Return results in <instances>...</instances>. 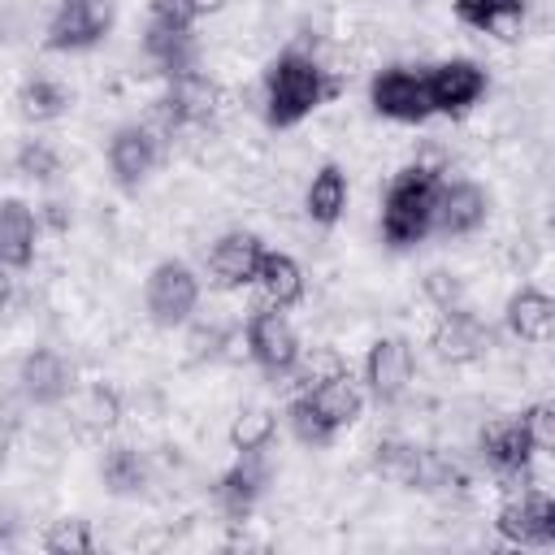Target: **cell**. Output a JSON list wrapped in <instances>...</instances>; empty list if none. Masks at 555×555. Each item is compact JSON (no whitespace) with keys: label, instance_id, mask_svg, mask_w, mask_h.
I'll use <instances>...</instances> for the list:
<instances>
[{"label":"cell","instance_id":"obj_1","mask_svg":"<svg viewBox=\"0 0 555 555\" xmlns=\"http://www.w3.org/2000/svg\"><path fill=\"white\" fill-rule=\"evenodd\" d=\"M260 91H264V121H269L273 130H291V126H299L304 117H312L317 108H325V104L343 91V78H338L334 69H325L312 52H304V48H282V52L264 65Z\"/></svg>","mask_w":555,"mask_h":555},{"label":"cell","instance_id":"obj_2","mask_svg":"<svg viewBox=\"0 0 555 555\" xmlns=\"http://www.w3.org/2000/svg\"><path fill=\"white\" fill-rule=\"evenodd\" d=\"M438 186H442V173L434 165H403L386 191H382V243L395 247V251H408L416 243H425L434 234V204H438Z\"/></svg>","mask_w":555,"mask_h":555},{"label":"cell","instance_id":"obj_3","mask_svg":"<svg viewBox=\"0 0 555 555\" xmlns=\"http://www.w3.org/2000/svg\"><path fill=\"white\" fill-rule=\"evenodd\" d=\"M373 473L399 490H421V494H451L468 486V473L438 447H421L408 438H377L373 447Z\"/></svg>","mask_w":555,"mask_h":555},{"label":"cell","instance_id":"obj_4","mask_svg":"<svg viewBox=\"0 0 555 555\" xmlns=\"http://www.w3.org/2000/svg\"><path fill=\"white\" fill-rule=\"evenodd\" d=\"M243 343H247V356L251 364L264 373V377H291L299 356H304V343L286 317V308H269L260 304L247 321H243Z\"/></svg>","mask_w":555,"mask_h":555},{"label":"cell","instance_id":"obj_5","mask_svg":"<svg viewBox=\"0 0 555 555\" xmlns=\"http://www.w3.org/2000/svg\"><path fill=\"white\" fill-rule=\"evenodd\" d=\"M143 308L160 330H178L199 308V273L186 260H156L143 282Z\"/></svg>","mask_w":555,"mask_h":555},{"label":"cell","instance_id":"obj_6","mask_svg":"<svg viewBox=\"0 0 555 555\" xmlns=\"http://www.w3.org/2000/svg\"><path fill=\"white\" fill-rule=\"evenodd\" d=\"M494 533L507 546L520 551H546L555 546V499L538 486H520L499 512H494Z\"/></svg>","mask_w":555,"mask_h":555},{"label":"cell","instance_id":"obj_7","mask_svg":"<svg viewBox=\"0 0 555 555\" xmlns=\"http://www.w3.org/2000/svg\"><path fill=\"white\" fill-rule=\"evenodd\" d=\"M369 104L386 121L421 126L434 117L429 91H425V65H386L369 78Z\"/></svg>","mask_w":555,"mask_h":555},{"label":"cell","instance_id":"obj_8","mask_svg":"<svg viewBox=\"0 0 555 555\" xmlns=\"http://www.w3.org/2000/svg\"><path fill=\"white\" fill-rule=\"evenodd\" d=\"M477 451H481V460L490 464V473H494L499 481H507L512 490L529 486V468H533V460L542 455V451L533 447V438H529L520 412L490 421V425L477 434Z\"/></svg>","mask_w":555,"mask_h":555},{"label":"cell","instance_id":"obj_9","mask_svg":"<svg viewBox=\"0 0 555 555\" xmlns=\"http://www.w3.org/2000/svg\"><path fill=\"white\" fill-rule=\"evenodd\" d=\"M425 91L438 117H464L490 91V74L473 56H447L438 65H425Z\"/></svg>","mask_w":555,"mask_h":555},{"label":"cell","instance_id":"obj_10","mask_svg":"<svg viewBox=\"0 0 555 555\" xmlns=\"http://www.w3.org/2000/svg\"><path fill=\"white\" fill-rule=\"evenodd\" d=\"M108 173L121 191H139L160 165V130L147 121H121L104 147Z\"/></svg>","mask_w":555,"mask_h":555},{"label":"cell","instance_id":"obj_11","mask_svg":"<svg viewBox=\"0 0 555 555\" xmlns=\"http://www.w3.org/2000/svg\"><path fill=\"white\" fill-rule=\"evenodd\" d=\"M108 30H113L108 0H61L48 17L43 48L48 52H91Z\"/></svg>","mask_w":555,"mask_h":555},{"label":"cell","instance_id":"obj_12","mask_svg":"<svg viewBox=\"0 0 555 555\" xmlns=\"http://www.w3.org/2000/svg\"><path fill=\"white\" fill-rule=\"evenodd\" d=\"M360 386H364V399H373L377 408L399 403L408 395V386H412V347H408V338H399V334L377 338L364 351Z\"/></svg>","mask_w":555,"mask_h":555},{"label":"cell","instance_id":"obj_13","mask_svg":"<svg viewBox=\"0 0 555 555\" xmlns=\"http://www.w3.org/2000/svg\"><path fill=\"white\" fill-rule=\"evenodd\" d=\"M438 312H442V317H438V325H434V334H429V347H434V356H438L442 364H477V360L490 356L494 330H490L477 312H468L464 304L438 308Z\"/></svg>","mask_w":555,"mask_h":555},{"label":"cell","instance_id":"obj_14","mask_svg":"<svg viewBox=\"0 0 555 555\" xmlns=\"http://www.w3.org/2000/svg\"><path fill=\"white\" fill-rule=\"evenodd\" d=\"M217 113V82L204 78L199 69L173 74L165 78V95L156 100V117L160 130H186V126H204Z\"/></svg>","mask_w":555,"mask_h":555},{"label":"cell","instance_id":"obj_15","mask_svg":"<svg viewBox=\"0 0 555 555\" xmlns=\"http://www.w3.org/2000/svg\"><path fill=\"white\" fill-rule=\"evenodd\" d=\"M490 217V195L486 186L468 182V178H442L438 186V204H434V234L442 238H468L486 225Z\"/></svg>","mask_w":555,"mask_h":555},{"label":"cell","instance_id":"obj_16","mask_svg":"<svg viewBox=\"0 0 555 555\" xmlns=\"http://www.w3.org/2000/svg\"><path fill=\"white\" fill-rule=\"evenodd\" d=\"M264 486H269L264 451H256V455H238V460L217 477V486H212L217 512H221L230 525L251 520V512H256L260 499H264Z\"/></svg>","mask_w":555,"mask_h":555},{"label":"cell","instance_id":"obj_17","mask_svg":"<svg viewBox=\"0 0 555 555\" xmlns=\"http://www.w3.org/2000/svg\"><path fill=\"white\" fill-rule=\"evenodd\" d=\"M264 256V238L251 230H225L221 238H212L204 264H208V282L221 291H243L256 278V264Z\"/></svg>","mask_w":555,"mask_h":555},{"label":"cell","instance_id":"obj_18","mask_svg":"<svg viewBox=\"0 0 555 555\" xmlns=\"http://www.w3.org/2000/svg\"><path fill=\"white\" fill-rule=\"evenodd\" d=\"M17 390L35 408H56L74 390V369L56 347H30L17 364Z\"/></svg>","mask_w":555,"mask_h":555},{"label":"cell","instance_id":"obj_19","mask_svg":"<svg viewBox=\"0 0 555 555\" xmlns=\"http://www.w3.org/2000/svg\"><path fill=\"white\" fill-rule=\"evenodd\" d=\"M299 395L325 416V425H330L334 434H343L347 425H356L360 412H364V403H369V399H364V386H360L347 369H334V373H325V377L299 386Z\"/></svg>","mask_w":555,"mask_h":555},{"label":"cell","instance_id":"obj_20","mask_svg":"<svg viewBox=\"0 0 555 555\" xmlns=\"http://www.w3.org/2000/svg\"><path fill=\"white\" fill-rule=\"evenodd\" d=\"M35 243H39V212L17 195H0V269L9 273L30 269Z\"/></svg>","mask_w":555,"mask_h":555},{"label":"cell","instance_id":"obj_21","mask_svg":"<svg viewBox=\"0 0 555 555\" xmlns=\"http://www.w3.org/2000/svg\"><path fill=\"white\" fill-rule=\"evenodd\" d=\"M503 325L520 343H546L555 334V299L542 286H520L503 304Z\"/></svg>","mask_w":555,"mask_h":555},{"label":"cell","instance_id":"obj_22","mask_svg":"<svg viewBox=\"0 0 555 555\" xmlns=\"http://www.w3.org/2000/svg\"><path fill=\"white\" fill-rule=\"evenodd\" d=\"M143 56H147L165 78L186 74V69H199V65H195V61H199L195 30H191V26H156V22H147V30H143Z\"/></svg>","mask_w":555,"mask_h":555},{"label":"cell","instance_id":"obj_23","mask_svg":"<svg viewBox=\"0 0 555 555\" xmlns=\"http://www.w3.org/2000/svg\"><path fill=\"white\" fill-rule=\"evenodd\" d=\"M251 286L260 291V299H264L269 308H295V304L304 299V269H299V260H295L291 251L264 247Z\"/></svg>","mask_w":555,"mask_h":555},{"label":"cell","instance_id":"obj_24","mask_svg":"<svg viewBox=\"0 0 555 555\" xmlns=\"http://www.w3.org/2000/svg\"><path fill=\"white\" fill-rule=\"evenodd\" d=\"M451 9L468 30L494 39H516L529 17V0H451Z\"/></svg>","mask_w":555,"mask_h":555},{"label":"cell","instance_id":"obj_25","mask_svg":"<svg viewBox=\"0 0 555 555\" xmlns=\"http://www.w3.org/2000/svg\"><path fill=\"white\" fill-rule=\"evenodd\" d=\"M347 199H351V186H347L343 165L325 160V165L312 173L308 191H304V212H308V221H312V225L330 230V225H338V221H343Z\"/></svg>","mask_w":555,"mask_h":555},{"label":"cell","instance_id":"obj_26","mask_svg":"<svg viewBox=\"0 0 555 555\" xmlns=\"http://www.w3.org/2000/svg\"><path fill=\"white\" fill-rule=\"evenodd\" d=\"M17 113L30 121V126H48L56 117L69 113V91L61 78L52 74H30L22 87H17Z\"/></svg>","mask_w":555,"mask_h":555},{"label":"cell","instance_id":"obj_27","mask_svg":"<svg viewBox=\"0 0 555 555\" xmlns=\"http://www.w3.org/2000/svg\"><path fill=\"white\" fill-rule=\"evenodd\" d=\"M100 481L108 486V494H139L143 486H147V464H143V455L134 451V447H126V442H117V447H108L104 451V460H100Z\"/></svg>","mask_w":555,"mask_h":555},{"label":"cell","instance_id":"obj_28","mask_svg":"<svg viewBox=\"0 0 555 555\" xmlns=\"http://www.w3.org/2000/svg\"><path fill=\"white\" fill-rule=\"evenodd\" d=\"M273 438H278V416L269 408H247V412H238L230 421V447L238 455H256V451L269 455Z\"/></svg>","mask_w":555,"mask_h":555},{"label":"cell","instance_id":"obj_29","mask_svg":"<svg viewBox=\"0 0 555 555\" xmlns=\"http://www.w3.org/2000/svg\"><path fill=\"white\" fill-rule=\"evenodd\" d=\"M286 429H291V438L295 442H304V447H312V451H325V447H334V429L325 425V416L304 399V395H295L291 403H286Z\"/></svg>","mask_w":555,"mask_h":555},{"label":"cell","instance_id":"obj_30","mask_svg":"<svg viewBox=\"0 0 555 555\" xmlns=\"http://www.w3.org/2000/svg\"><path fill=\"white\" fill-rule=\"evenodd\" d=\"M17 173L22 178H30V182H52L56 173H61V152L48 143V139H26L22 147H17Z\"/></svg>","mask_w":555,"mask_h":555},{"label":"cell","instance_id":"obj_31","mask_svg":"<svg viewBox=\"0 0 555 555\" xmlns=\"http://www.w3.org/2000/svg\"><path fill=\"white\" fill-rule=\"evenodd\" d=\"M43 551L48 555H91L95 533L87 520H52V529L43 533Z\"/></svg>","mask_w":555,"mask_h":555},{"label":"cell","instance_id":"obj_32","mask_svg":"<svg viewBox=\"0 0 555 555\" xmlns=\"http://www.w3.org/2000/svg\"><path fill=\"white\" fill-rule=\"evenodd\" d=\"M78 425H82V434L104 438V434L117 425V395L104 390V386H95V390L82 399V408H78Z\"/></svg>","mask_w":555,"mask_h":555},{"label":"cell","instance_id":"obj_33","mask_svg":"<svg viewBox=\"0 0 555 555\" xmlns=\"http://www.w3.org/2000/svg\"><path fill=\"white\" fill-rule=\"evenodd\" d=\"M520 416H525V429H529L533 447L538 451H551L555 447V408L551 403H529Z\"/></svg>","mask_w":555,"mask_h":555},{"label":"cell","instance_id":"obj_34","mask_svg":"<svg viewBox=\"0 0 555 555\" xmlns=\"http://www.w3.org/2000/svg\"><path fill=\"white\" fill-rule=\"evenodd\" d=\"M147 13L156 26H195L191 0H147Z\"/></svg>","mask_w":555,"mask_h":555},{"label":"cell","instance_id":"obj_35","mask_svg":"<svg viewBox=\"0 0 555 555\" xmlns=\"http://www.w3.org/2000/svg\"><path fill=\"white\" fill-rule=\"evenodd\" d=\"M425 291L438 299V308H455V304H460V299H455V295H460V286L451 282V273H429Z\"/></svg>","mask_w":555,"mask_h":555},{"label":"cell","instance_id":"obj_36","mask_svg":"<svg viewBox=\"0 0 555 555\" xmlns=\"http://www.w3.org/2000/svg\"><path fill=\"white\" fill-rule=\"evenodd\" d=\"M191 9H195V22H199V17L221 13V9H225V0H191Z\"/></svg>","mask_w":555,"mask_h":555},{"label":"cell","instance_id":"obj_37","mask_svg":"<svg viewBox=\"0 0 555 555\" xmlns=\"http://www.w3.org/2000/svg\"><path fill=\"white\" fill-rule=\"evenodd\" d=\"M9 299H13V278H9V269H0V312L9 308Z\"/></svg>","mask_w":555,"mask_h":555},{"label":"cell","instance_id":"obj_38","mask_svg":"<svg viewBox=\"0 0 555 555\" xmlns=\"http://www.w3.org/2000/svg\"><path fill=\"white\" fill-rule=\"evenodd\" d=\"M4 455H9V447L0 442V477H4Z\"/></svg>","mask_w":555,"mask_h":555}]
</instances>
